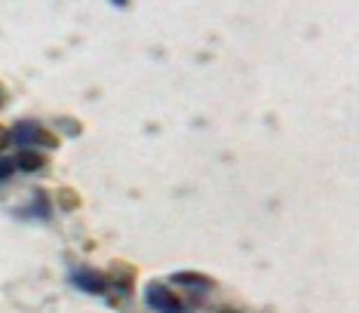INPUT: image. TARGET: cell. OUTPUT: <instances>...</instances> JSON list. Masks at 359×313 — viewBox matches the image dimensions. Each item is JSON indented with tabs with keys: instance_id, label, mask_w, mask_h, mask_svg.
I'll use <instances>...</instances> for the list:
<instances>
[{
	"instance_id": "obj_1",
	"label": "cell",
	"mask_w": 359,
	"mask_h": 313,
	"mask_svg": "<svg viewBox=\"0 0 359 313\" xmlns=\"http://www.w3.org/2000/svg\"><path fill=\"white\" fill-rule=\"evenodd\" d=\"M15 138V145H22V151H31V145H40V147H59V135L46 133L40 123L34 120H22L15 123V129L10 133Z\"/></svg>"
},
{
	"instance_id": "obj_2",
	"label": "cell",
	"mask_w": 359,
	"mask_h": 313,
	"mask_svg": "<svg viewBox=\"0 0 359 313\" xmlns=\"http://www.w3.org/2000/svg\"><path fill=\"white\" fill-rule=\"evenodd\" d=\"M144 301H148V307L157 310V313H184V304L178 301V295L169 292L163 283H151L148 292H144Z\"/></svg>"
},
{
	"instance_id": "obj_3",
	"label": "cell",
	"mask_w": 359,
	"mask_h": 313,
	"mask_svg": "<svg viewBox=\"0 0 359 313\" xmlns=\"http://www.w3.org/2000/svg\"><path fill=\"white\" fill-rule=\"evenodd\" d=\"M71 283L86 295H108V277L93 267H74L71 270Z\"/></svg>"
},
{
	"instance_id": "obj_4",
	"label": "cell",
	"mask_w": 359,
	"mask_h": 313,
	"mask_svg": "<svg viewBox=\"0 0 359 313\" xmlns=\"http://www.w3.org/2000/svg\"><path fill=\"white\" fill-rule=\"evenodd\" d=\"M108 289H117L120 295H133L135 289V267L126 265V261H114L111 265V274H108Z\"/></svg>"
},
{
	"instance_id": "obj_5",
	"label": "cell",
	"mask_w": 359,
	"mask_h": 313,
	"mask_svg": "<svg viewBox=\"0 0 359 313\" xmlns=\"http://www.w3.org/2000/svg\"><path fill=\"white\" fill-rule=\"evenodd\" d=\"M15 169L19 172H40V169H46V156L40 154V151H22L19 156H15Z\"/></svg>"
},
{
	"instance_id": "obj_6",
	"label": "cell",
	"mask_w": 359,
	"mask_h": 313,
	"mask_svg": "<svg viewBox=\"0 0 359 313\" xmlns=\"http://www.w3.org/2000/svg\"><path fill=\"white\" fill-rule=\"evenodd\" d=\"M172 283L175 286H191V289H212L215 286V279L206 277V274H172Z\"/></svg>"
},
{
	"instance_id": "obj_7",
	"label": "cell",
	"mask_w": 359,
	"mask_h": 313,
	"mask_svg": "<svg viewBox=\"0 0 359 313\" xmlns=\"http://www.w3.org/2000/svg\"><path fill=\"white\" fill-rule=\"evenodd\" d=\"M59 206H62L65 212L80 209V197H77V191H71V187H62V191H59Z\"/></svg>"
},
{
	"instance_id": "obj_8",
	"label": "cell",
	"mask_w": 359,
	"mask_h": 313,
	"mask_svg": "<svg viewBox=\"0 0 359 313\" xmlns=\"http://www.w3.org/2000/svg\"><path fill=\"white\" fill-rule=\"evenodd\" d=\"M34 209L40 218H46L50 212H46V191H34Z\"/></svg>"
},
{
	"instance_id": "obj_9",
	"label": "cell",
	"mask_w": 359,
	"mask_h": 313,
	"mask_svg": "<svg viewBox=\"0 0 359 313\" xmlns=\"http://www.w3.org/2000/svg\"><path fill=\"white\" fill-rule=\"evenodd\" d=\"M15 172V160H10V156H0V181L10 178Z\"/></svg>"
},
{
	"instance_id": "obj_10",
	"label": "cell",
	"mask_w": 359,
	"mask_h": 313,
	"mask_svg": "<svg viewBox=\"0 0 359 313\" xmlns=\"http://www.w3.org/2000/svg\"><path fill=\"white\" fill-rule=\"evenodd\" d=\"M10 142H13L10 129H4V126H0V151H4V147H6V145H10Z\"/></svg>"
},
{
	"instance_id": "obj_11",
	"label": "cell",
	"mask_w": 359,
	"mask_h": 313,
	"mask_svg": "<svg viewBox=\"0 0 359 313\" xmlns=\"http://www.w3.org/2000/svg\"><path fill=\"white\" fill-rule=\"evenodd\" d=\"M4 102H6V89L0 86V108H4Z\"/></svg>"
},
{
	"instance_id": "obj_12",
	"label": "cell",
	"mask_w": 359,
	"mask_h": 313,
	"mask_svg": "<svg viewBox=\"0 0 359 313\" xmlns=\"http://www.w3.org/2000/svg\"><path fill=\"white\" fill-rule=\"evenodd\" d=\"M218 313H240V310H233V307H222V310H218Z\"/></svg>"
}]
</instances>
